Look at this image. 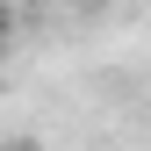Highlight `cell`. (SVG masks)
<instances>
[{
  "mask_svg": "<svg viewBox=\"0 0 151 151\" xmlns=\"http://www.w3.org/2000/svg\"><path fill=\"white\" fill-rule=\"evenodd\" d=\"M0 151H43V144H36V137H14V144H0Z\"/></svg>",
  "mask_w": 151,
  "mask_h": 151,
  "instance_id": "cell-1",
  "label": "cell"
},
{
  "mask_svg": "<svg viewBox=\"0 0 151 151\" xmlns=\"http://www.w3.org/2000/svg\"><path fill=\"white\" fill-rule=\"evenodd\" d=\"M0 50H7V29H0Z\"/></svg>",
  "mask_w": 151,
  "mask_h": 151,
  "instance_id": "cell-2",
  "label": "cell"
}]
</instances>
